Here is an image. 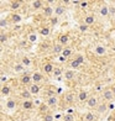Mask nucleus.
Returning <instances> with one entry per match:
<instances>
[{
  "instance_id": "1",
  "label": "nucleus",
  "mask_w": 115,
  "mask_h": 121,
  "mask_svg": "<svg viewBox=\"0 0 115 121\" xmlns=\"http://www.w3.org/2000/svg\"><path fill=\"white\" fill-rule=\"evenodd\" d=\"M98 105H99V101H98V98L94 95H90L89 99L87 100V106L89 109H97Z\"/></svg>"
},
{
  "instance_id": "2",
  "label": "nucleus",
  "mask_w": 115,
  "mask_h": 121,
  "mask_svg": "<svg viewBox=\"0 0 115 121\" xmlns=\"http://www.w3.org/2000/svg\"><path fill=\"white\" fill-rule=\"evenodd\" d=\"M46 105L48 106V108H56L57 105H58V98H57V95H53V96H48L47 99H46Z\"/></svg>"
},
{
  "instance_id": "3",
  "label": "nucleus",
  "mask_w": 115,
  "mask_h": 121,
  "mask_svg": "<svg viewBox=\"0 0 115 121\" xmlns=\"http://www.w3.org/2000/svg\"><path fill=\"white\" fill-rule=\"evenodd\" d=\"M114 93H113V90L110 89V88H108V89H105L103 91V99L105 101H110V100H113L114 99Z\"/></svg>"
},
{
  "instance_id": "4",
  "label": "nucleus",
  "mask_w": 115,
  "mask_h": 121,
  "mask_svg": "<svg viewBox=\"0 0 115 121\" xmlns=\"http://www.w3.org/2000/svg\"><path fill=\"white\" fill-rule=\"evenodd\" d=\"M43 15L46 16V17L51 19L54 16V9L52 6H50V5H46L45 8H43Z\"/></svg>"
},
{
  "instance_id": "5",
  "label": "nucleus",
  "mask_w": 115,
  "mask_h": 121,
  "mask_svg": "<svg viewBox=\"0 0 115 121\" xmlns=\"http://www.w3.org/2000/svg\"><path fill=\"white\" fill-rule=\"evenodd\" d=\"M31 82H32V77L30 74H22L20 78V83L24 84V85H31Z\"/></svg>"
},
{
  "instance_id": "6",
  "label": "nucleus",
  "mask_w": 115,
  "mask_h": 121,
  "mask_svg": "<svg viewBox=\"0 0 115 121\" xmlns=\"http://www.w3.org/2000/svg\"><path fill=\"white\" fill-rule=\"evenodd\" d=\"M94 52H95V54L98 57H103V56H105V54H106V48L104 47L103 45H98L95 47V49H94Z\"/></svg>"
},
{
  "instance_id": "7",
  "label": "nucleus",
  "mask_w": 115,
  "mask_h": 121,
  "mask_svg": "<svg viewBox=\"0 0 115 121\" xmlns=\"http://www.w3.org/2000/svg\"><path fill=\"white\" fill-rule=\"evenodd\" d=\"M31 77H32V82H34V83H36V84L41 83V82L43 80V74H42V73H40V72H35V73H32V74H31Z\"/></svg>"
},
{
  "instance_id": "8",
  "label": "nucleus",
  "mask_w": 115,
  "mask_h": 121,
  "mask_svg": "<svg viewBox=\"0 0 115 121\" xmlns=\"http://www.w3.org/2000/svg\"><path fill=\"white\" fill-rule=\"evenodd\" d=\"M95 22V16L93 15V14H88V15H85V17H84V25L87 26H90Z\"/></svg>"
},
{
  "instance_id": "9",
  "label": "nucleus",
  "mask_w": 115,
  "mask_h": 121,
  "mask_svg": "<svg viewBox=\"0 0 115 121\" xmlns=\"http://www.w3.org/2000/svg\"><path fill=\"white\" fill-rule=\"evenodd\" d=\"M63 77H64V79H66V80H72L74 77H75V70H73V69L66 70V72L63 73Z\"/></svg>"
},
{
  "instance_id": "10",
  "label": "nucleus",
  "mask_w": 115,
  "mask_h": 121,
  "mask_svg": "<svg viewBox=\"0 0 115 121\" xmlns=\"http://www.w3.org/2000/svg\"><path fill=\"white\" fill-rule=\"evenodd\" d=\"M99 15L103 16V17H106V16H109V5H106V4L102 5L100 9H99Z\"/></svg>"
},
{
  "instance_id": "11",
  "label": "nucleus",
  "mask_w": 115,
  "mask_h": 121,
  "mask_svg": "<svg viewBox=\"0 0 115 121\" xmlns=\"http://www.w3.org/2000/svg\"><path fill=\"white\" fill-rule=\"evenodd\" d=\"M77 96H78L79 101H87L89 99V94H88V91H85V90H80Z\"/></svg>"
},
{
  "instance_id": "12",
  "label": "nucleus",
  "mask_w": 115,
  "mask_h": 121,
  "mask_svg": "<svg viewBox=\"0 0 115 121\" xmlns=\"http://www.w3.org/2000/svg\"><path fill=\"white\" fill-rule=\"evenodd\" d=\"M64 13H66V8L62 6V5H57L56 9H54V16H57V17L64 15Z\"/></svg>"
},
{
  "instance_id": "13",
  "label": "nucleus",
  "mask_w": 115,
  "mask_h": 121,
  "mask_svg": "<svg viewBox=\"0 0 115 121\" xmlns=\"http://www.w3.org/2000/svg\"><path fill=\"white\" fill-rule=\"evenodd\" d=\"M58 42L61 43L62 46H63V45H67V43L69 42V35H67V34H61V35H59V37H58Z\"/></svg>"
},
{
  "instance_id": "14",
  "label": "nucleus",
  "mask_w": 115,
  "mask_h": 121,
  "mask_svg": "<svg viewBox=\"0 0 115 121\" xmlns=\"http://www.w3.org/2000/svg\"><path fill=\"white\" fill-rule=\"evenodd\" d=\"M63 98H64V101L66 103L71 104V103H73V100H74V94H73L72 91H66Z\"/></svg>"
},
{
  "instance_id": "15",
  "label": "nucleus",
  "mask_w": 115,
  "mask_h": 121,
  "mask_svg": "<svg viewBox=\"0 0 115 121\" xmlns=\"http://www.w3.org/2000/svg\"><path fill=\"white\" fill-rule=\"evenodd\" d=\"M53 70H54V67H53V64L50 63V62H47L43 64V72H45L46 74H50V73H53Z\"/></svg>"
},
{
  "instance_id": "16",
  "label": "nucleus",
  "mask_w": 115,
  "mask_h": 121,
  "mask_svg": "<svg viewBox=\"0 0 115 121\" xmlns=\"http://www.w3.org/2000/svg\"><path fill=\"white\" fill-rule=\"evenodd\" d=\"M29 90H30V93H31L32 95H37L38 93H40V85L36 84V83H34V84H31V85H30Z\"/></svg>"
},
{
  "instance_id": "17",
  "label": "nucleus",
  "mask_w": 115,
  "mask_h": 121,
  "mask_svg": "<svg viewBox=\"0 0 115 121\" xmlns=\"http://www.w3.org/2000/svg\"><path fill=\"white\" fill-rule=\"evenodd\" d=\"M83 121H95V114L88 111L83 115Z\"/></svg>"
},
{
  "instance_id": "18",
  "label": "nucleus",
  "mask_w": 115,
  "mask_h": 121,
  "mask_svg": "<svg viewBox=\"0 0 115 121\" xmlns=\"http://www.w3.org/2000/svg\"><path fill=\"white\" fill-rule=\"evenodd\" d=\"M21 106H22V109H25V110H31L32 108H34V101L32 100H24L22 103H21Z\"/></svg>"
},
{
  "instance_id": "19",
  "label": "nucleus",
  "mask_w": 115,
  "mask_h": 121,
  "mask_svg": "<svg viewBox=\"0 0 115 121\" xmlns=\"http://www.w3.org/2000/svg\"><path fill=\"white\" fill-rule=\"evenodd\" d=\"M43 4H45V3L41 1V0H35V1L31 3V6H32L34 10H40V9L43 8Z\"/></svg>"
},
{
  "instance_id": "20",
  "label": "nucleus",
  "mask_w": 115,
  "mask_h": 121,
  "mask_svg": "<svg viewBox=\"0 0 115 121\" xmlns=\"http://www.w3.org/2000/svg\"><path fill=\"white\" fill-rule=\"evenodd\" d=\"M6 109H9V110H13V109H15L16 108V100L15 99H8L6 100Z\"/></svg>"
},
{
  "instance_id": "21",
  "label": "nucleus",
  "mask_w": 115,
  "mask_h": 121,
  "mask_svg": "<svg viewBox=\"0 0 115 121\" xmlns=\"http://www.w3.org/2000/svg\"><path fill=\"white\" fill-rule=\"evenodd\" d=\"M21 1H19V0H13V1H10V9L11 10H18L21 8Z\"/></svg>"
},
{
  "instance_id": "22",
  "label": "nucleus",
  "mask_w": 115,
  "mask_h": 121,
  "mask_svg": "<svg viewBox=\"0 0 115 121\" xmlns=\"http://www.w3.org/2000/svg\"><path fill=\"white\" fill-rule=\"evenodd\" d=\"M20 96L24 99V100H31V96L32 94L30 93V90H22L20 93Z\"/></svg>"
},
{
  "instance_id": "23",
  "label": "nucleus",
  "mask_w": 115,
  "mask_h": 121,
  "mask_svg": "<svg viewBox=\"0 0 115 121\" xmlns=\"http://www.w3.org/2000/svg\"><path fill=\"white\" fill-rule=\"evenodd\" d=\"M21 20H22V17H21V15H20V14H18V13L11 14V21H13L14 24H19V22H21Z\"/></svg>"
},
{
  "instance_id": "24",
  "label": "nucleus",
  "mask_w": 115,
  "mask_h": 121,
  "mask_svg": "<svg viewBox=\"0 0 115 121\" xmlns=\"http://www.w3.org/2000/svg\"><path fill=\"white\" fill-rule=\"evenodd\" d=\"M63 46L61 45V43H58V45H54L53 46V54H59L61 53L62 54V52H63Z\"/></svg>"
},
{
  "instance_id": "25",
  "label": "nucleus",
  "mask_w": 115,
  "mask_h": 121,
  "mask_svg": "<svg viewBox=\"0 0 115 121\" xmlns=\"http://www.w3.org/2000/svg\"><path fill=\"white\" fill-rule=\"evenodd\" d=\"M106 109H108V105H106L105 103H103V104H99L95 110L98 111V114H104V112L106 111Z\"/></svg>"
},
{
  "instance_id": "26",
  "label": "nucleus",
  "mask_w": 115,
  "mask_h": 121,
  "mask_svg": "<svg viewBox=\"0 0 115 121\" xmlns=\"http://www.w3.org/2000/svg\"><path fill=\"white\" fill-rule=\"evenodd\" d=\"M50 32H51V30H50V27H48V26H43V27L40 29V35H42V36H48V35H50Z\"/></svg>"
},
{
  "instance_id": "27",
  "label": "nucleus",
  "mask_w": 115,
  "mask_h": 121,
  "mask_svg": "<svg viewBox=\"0 0 115 121\" xmlns=\"http://www.w3.org/2000/svg\"><path fill=\"white\" fill-rule=\"evenodd\" d=\"M27 38H29V42L30 43H35L37 41V35L35 34V32H30L29 36H27Z\"/></svg>"
},
{
  "instance_id": "28",
  "label": "nucleus",
  "mask_w": 115,
  "mask_h": 121,
  "mask_svg": "<svg viewBox=\"0 0 115 121\" xmlns=\"http://www.w3.org/2000/svg\"><path fill=\"white\" fill-rule=\"evenodd\" d=\"M10 91H11V90H10V88L8 85H3L1 86V95L3 96H8L10 94Z\"/></svg>"
},
{
  "instance_id": "29",
  "label": "nucleus",
  "mask_w": 115,
  "mask_h": 121,
  "mask_svg": "<svg viewBox=\"0 0 115 121\" xmlns=\"http://www.w3.org/2000/svg\"><path fill=\"white\" fill-rule=\"evenodd\" d=\"M71 54H72V49H71L69 47H66L64 49H63V52H62V57L63 58H67V57H69Z\"/></svg>"
},
{
  "instance_id": "30",
  "label": "nucleus",
  "mask_w": 115,
  "mask_h": 121,
  "mask_svg": "<svg viewBox=\"0 0 115 121\" xmlns=\"http://www.w3.org/2000/svg\"><path fill=\"white\" fill-rule=\"evenodd\" d=\"M24 69H25V65L24 64H15V67H14V70L16 73H20V72H24Z\"/></svg>"
},
{
  "instance_id": "31",
  "label": "nucleus",
  "mask_w": 115,
  "mask_h": 121,
  "mask_svg": "<svg viewBox=\"0 0 115 121\" xmlns=\"http://www.w3.org/2000/svg\"><path fill=\"white\" fill-rule=\"evenodd\" d=\"M63 74V70L61 67H54V70H53V77H59Z\"/></svg>"
},
{
  "instance_id": "32",
  "label": "nucleus",
  "mask_w": 115,
  "mask_h": 121,
  "mask_svg": "<svg viewBox=\"0 0 115 121\" xmlns=\"http://www.w3.org/2000/svg\"><path fill=\"white\" fill-rule=\"evenodd\" d=\"M69 65H71V68H72V69L74 70V69H77V68H79V65H80V63L78 62V60H75V59H73V60H71V63H69Z\"/></svg>"
},
{
  "instance_id": "33",
  "label": "nucleus",
  "mask_w": 115,
  "mask_h": 121,
  "mask_svg": "<svg viewBox=\"0 0 115 121\" xmlns=\"http://www.w3.org/2000/svg\"><path fill=\"white\" fill-rule=\"evenodd\" d=\"M21 64H24V65H31V59L27 57V56H24L22 58H21Z\"/></svg>"
},
{
  "instance_id": "34",
  "label": "nucleus",
  "mask_w": 115,
  "mask_h": 121,
  "mask_svg": "<svg viewBox=\"0 0 115 121\" xmlns=\"http://www.w3.org/2000/svg\"><path fill=\"white\" fill-rule=\"evenodd\" d=\"M43 121H54L53 116L50 114V112H47V114H43V117H42Z\"/></svg>"
},
{
  "instance_id": "35",
  "label": "nucleus",
  "mask_w": 115,
  "mask_h": 121,
  "mask_svg": "<svg viewBox=\"0 0 115 121\" xmlns=\"http://www.w3.org/2000/svg\"><path fill=\"white\" fill-rule=\"evenodd\" d=\"M63 121H74V116L72 114H66L63 116Z\"/></svg>"
},
{
  "instance_id": "36",
  "label": "nucleus",
  "mask_w": 115,
  "mask_h": 121,
  "mask_svg": "<svg viewBox=\"0 0 115 121\" xmlns=\"http://www.w3.org/2000/svg\"><path fill=\"white\" fill-rule=\"evenodd\" d=\"M74 59H75V60H78L80 64H83V63H84V57H83V54H77Z\"/></svg>"
},
{
  "instance_id": "37",
  "label": "nucleus",
  "mask_w": 115,
  "mask_h": 121,
  "mask_svg": "<svg viewBox=\"0 0 115 121\" xmlns=\"http://www.w3.org/2000/svg\"><path fill=\"white\" fill-rule=\"evenodd\" d=\"M5 41H8V36L4 34V32H1V35H0V43H5Z\"/></svg>"
},
{
  "instance_id": "38",
  "label": "nucleus",
  "mask_w": 115,
  "mask_h": 121,
  "mask_svg": "<svg viewBox=\"0 0 115 121\" xmlns=\"http://www.w3.org/2000/svg\"><path fill=\"white\" fill-rule=\"evenodd\" d=\"M47 110H48V106L46 105V104H41V106H40V111H42L43 114H47Z\"/></svg>"
},
{
  "instance_id": "39",
  "label": "nucleus",
  "mask_w": 115,
  "mask_h": 121,
  "mask_svg": "<svg viewBox=\"0 0 115 121\" xmlns=\"http://www.w3.org/2000/svg\"><path fill=\"white\" fill-rule=\"evenodd\" d=\"M50 22H51V25H57L58 24V17L57 16H53V17L50 19Z\"/></svg>"
},
{
  "instance_id": "40",
  "label": "nucleus",
  "mask_w": 115,
  "mask_h": 121,
  "mask_svg": "<svg viewBox=\"0 0 115 121\" xmlns=\"http://www.w3.org/2000/svg\"><path fill=\"white\" fill-rule=\"evenodd\" d=\"M88 4H89V1H80V8H87L88 6Z\"/></svg>"
},
{
  "instance_id": "41",
  "label": "nucleus",
  "mask_w": 115,
  "mask_h": 121,
  "mask_svg": "<svg viewBox=\"0 0 115 121\" xmlns=\"http://www.w3.org/2000/svg\"><path fill=\"white\" fill-rule=\"evenodd\" d=\"M79 29H80V31H87V30H88V26H87V25H79Z\"/></svg>"
},
{
  "instance_id": "42",
  "label": "nucleus",
  "mask_w": 115,
  "mask_h": 121,
  "mask_svg": "<svg viewBox=\"0 0 115 121\" xmlns=\"http://www.w3.org/2000/svg\"><path fill=\"white\" fill-rule=\"evenodd\" d=\"M0 24H1V27H3V29H4V27H5V26L8 25V21H5L4 19H1V21H0Z\"/></svg>"
},
{
  "instance_id": "43",
  "label": "nucleus",
  "mask_w": 115,
  "mask_h": 121,
  "mask_svg": "<svg viewBox=\"0 0 115 121\" xmlns=\"http://www.w3.org/2000/svg\"><path fill=\"white\" fill-rule=\"evenodd\" d=\"M5 80H8V78H5V75L3 74V75H1V83H3V84L5 83Z\"/></svg>"
},
{
  "instance_id": "44",
  "label": "nucleus",
  "mask_w": 115,
  "mask_h": 121,
  "mask_svg": "<svg viewBox=\"0 0 115 121\" xmlns=\"http://www.w3.org/2000/svg\"><path fill=\"white\" fill-rule=\"evenodd\" d=\"M26 43H27L26 41H21V42H20V46H21V47H25V46H26Z\"/></svg>"
},
{
  "instance_id": "45",
  "label": "nucleus",
  "mask_w": 115,
  "mask_h": 121,
  "mask_svg": "<svg viewBox=\"0 0 115 121\" xmlns=\"http://www.w3.org/2000/svg\"><path fill=\"white\" fill-rule=\"evenodd\" d=\"M110 89L113 90V93H114V95H115V84H113V85H111V88H110Z\"/></svg>"
},
{
  "instance_id": "46",
  "label": "nucleus",
  "mask_w": 115,
  "mask_h": 121,
  "mask_svg": "<svg viewBox=\"0 0 115 121\" xmlns=\"http://www.w3.org/2000/svg\"><path fill=\"white\" fill-rule=\"evenodd\" d=\"M113 24L115 25V16H114V17H113Z\"/></svg>"
}]
</instances>
